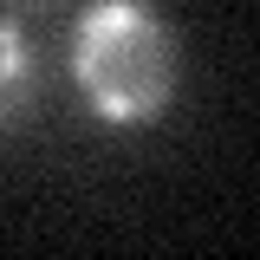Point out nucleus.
Returning <instances> with one entry per match:
<instances>
[{
	"instance_id": "f03ea898",
	"label": "nucleus",
	"mask_w": 260,
	"mask_h": 260,
	"mask_svg": "<svg viewBox=\"0 0 260 260\" xmlns=\"http://www.w3.org/2000/svg\"><path fill=\"white\" fill-rule=\"evenodd\" d=\"M39 91H46V78H39V52H32L26 26L13 13H0V143L39 117Z\"/></svg>"
},
{
	"instance_id": "7ed1b4c3",
	"label": "nucleus",
	"mask_w": 260,
	"mask_h": 260,
	"mask_svg": "<svg viewBox=\"0 0 260 260\" xmlns=\"http://www.w3.org/2000/svg\"><path fill=\"white\" fill-rule=\"evenodd\" d=\"M7 13H46V7H59V0H0Z\"/></svg>"
},
{
	"instance_id": "f257e3e1",
	"label": "nucleus",
	"mask_w": 260,
	"mask_h": 260,
	"mask_svg": "<svg viewBox=\"0 0 260 260\" xmlns=\"http://www.w3.org/2000/svg\"><path fill=\"white\" fill-rule=\"evenodd\" d=\"M72 78L104 124H156L176 98V32L150 0H91L72 26Z\"/></svg>"
}]
</instances>
